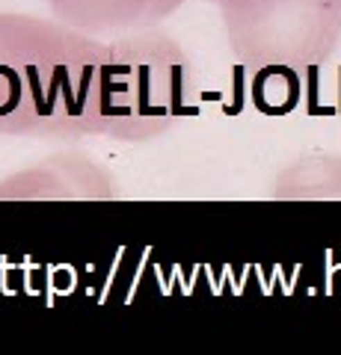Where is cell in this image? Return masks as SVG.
Returning a JSON list of instances; mask_svg holds the SVG:
<instances>
[{
    "instance_id": "cell-7",
    "label": "cell",
    "mask_w": 341,
    "mask_h": 355,
    "mask_svg": "<svg viewBox=\"0 0 341 355\" xmlns=\"http://www.w3.org/2000/svg\"><path fill=\"white\" fill-rule=\"evenodd\" d=\"M214 3H217V0H214Z\"/></svg>"
},
{
    "instance_id": "cell-5",
    "label": "cell",
    "mask_w": 341,
    "mask_h": 355,
    "mask_svg": "<svg viewBox=\"0 0 341 355\" xmlns=\"http://www.w3.org/2000/svg\"><path fill=\"white\" fill-rule=\"evenodd\" d=\"M51 15L95 39L160 27L187 0H45Z\"/></svg>"
},
{
    "instance_id": "cell-6",
    "label": "cell",
    "mask_w": 341,
    "mask_h": 355,
    "mask_svg": "<svg viewBox=\"0 0 341 355\" xmlns=\"http://www.w3.org/2000/svg\"><path fill=\"white\" fill-rule=\"evenodd\" d=\"M273 202H341V154L309 151L276 175Z\"/></svg>"
},
{
    "instance_id": "cell-3",
    "label": "cell",
    "mask_w": 341,
    "mask_h": 355,
    "mask_svg": "<svg viewBox=\"0 0 341 355\" xmlns=\"http://www.w3.org/2000/svg\"><path fill=\"white\" fill-rule=\"evenodd\" d=\"M235 60L249 71L321 69L341 42V0H217Z\"/></svg>"
},
{
    "instance_id": "cell-4",
    "label": "cell",
    "mask_w": 341,
    "mask_h": 355,
    "mask_svg": "<svg viewBox=\"0 0 341 355\" xmlns=\"http://www.w3.org/2000/svg\"><path fill=\"white\" fill-rule=\"evenodd\" d=\"M116 181L86 154H51L0 181V202H113Z\"/></svg>"
},
{
    "instance_id": "cell-1",
    "label": "cell",
    "mask_w": 341,
    "mask_h": 355,
    "mask_svg": "<svg viewBox=\"0 0 341 355\" xmlns=\"http://www.w3.org/2000/svg\"><path fill=\"white\" fill-rule=\"evenodd\" d=\"M104 39L57 18L0 12V137H104Z\"/></svg>"
},
{
    "instance_id": "cell-2",
    "label": "cell",
    "mask_w": 341,
    "mask_h": 355,
    "mask_svg": "<svg viewBox=\"0 0 341 355\" xmlns=\"http://www.w3.org/2000/svg\"><path fill=\"white\" fill-rule=\"evenodd\" d=\"M196 65L167 30L146 27L107 42L98 86L104 137L142 146L193 113Z\"/></svg>"
}]
</instances>
